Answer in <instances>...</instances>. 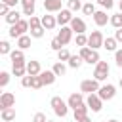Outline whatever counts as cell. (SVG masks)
Instances as JSON below:
<instances>
[{
    "label": "cell",
    "instance_id": "obj_1",
    "mask_svg": "<svg viewBox=\"0 0 122 122\" xmlns=\"http://www.w3.org/2000/svg\"><path fill=\"white\" fill-rule=\"evenodd\" d=\"M50 105H51V109H53V112L57 114V116H61V118H65L67 114H69V103L65 101V99H61L59 95H53L51 99H50Z\"/></svg>",
    "mask_w": 122,
    "mask_h": 122
},
{
    "label": "cell",
    "instance_id": "obj_2",
    "mask_svg": "<svg viewBox=\"0 0 122 122\" xmlns=\"http://www.w3.org/2000/svg\"><path fill=\"white\" fill-rule=\"evenodd\" d=\"M80 57L84 59V63H88V65H97L101 59H99V50H92L90 46H84V48H80Z\"/></svg>",
    "mask_w": 122,
    "mask_h": 122
},
{
    "label": "cell",
    "instance_id": "obj_3",
    "mask_svg": "<svg viewBox=\"0 0 122 122\" xmlns=\"http://www.w3.org/2000/svg\"><path fill=\"white\" fill-rule=\"evenodd\" d=\"M29 29H30L29 21H27V19H21V21H17L15 25H10V30H8V34H10L11 38H19V36L27 34V32H29Z\"/></svg>",
    "mask_w": 122,
    "mask_h": 122
},
{
    "label": "cell",
    "instance_id": "obj_4",
    "mask_svg": "<svg viewBox=\"0 0 122 122\" xmlns=\"http://www.w3.org/2000/svg\"><path fill=\"white\" fill-rule=\"evenodd\" d=\"M109 72H111L109 63H107V61H99V63L95 65V69H93V78L99 80V82H105V80L109 78Z\"/></svg>",
    "mask_w": 122,
    "mask_h": 122
},
{
    "label": "cell",
    "instance_id": "obj_5",
    "mask_svg": "<svg viewBox=\"0 0 122 122\" xmlns=\"http://www.w3.org/2000/svg\"><path fill=\"white\" fill-rule=\"evenodd\" d=\"M103 42H105V36H103L101 30H92V34H88V46L92 50L103 48Z\"/></svg>",
    "mask_w": 122,
    "mask_h": 122
},
{
    "label": "cell",
    "instance_id": "obj_6",
    "mask_svg": "<svg viewBox=\"0 0 122 122\" xmlns=\"http://www.w3.org/2000/svg\"><path fill=\"white\" fill-rule=\"evenodd\" d=\"M99 80H95V78H88V80H82L80 82V92L82 93H97L99 92Z\"/></svg>",
    "mask_w": 122,
    "mask_h": 122
},
{
    "label": "cell",
    "instance_id": "obj_7",
    "mask_svg": "<svg viewBox=\"0 0 122 122\" xmlns=\"http://www.w3.org/2000/svg\"><path fill=\"white\" fill-rule=\"evenodd\" d=\"M86 105L90 107L92 112H99V111L103 109V99H101L97 93H88V97H86Z\"/></svg>",
    "mask_w": 122,
    "mask_h": 122
},
{
    "label": "cell",
    "instance_id": "obj_8",
    "mask_svg": "<svg viewBox=\"0 0 122 122\" xmlns=\"http://www.w3.org/2000/svg\"><path fill=\"white\" fill-rule=\"evenodd\" d=\"M97 95H99L103 101H111V99L116 95V88H114V84H103V86L99 88Z\"/></svg>",
    "mask_w": 122,
    "mask_h": 122
},
{
    "label": "cell",
    "instance_id": "obj_9",
    "mask_svg": "<svg viewBox=\"0 0 122 122\" xmlns=\"http://www.w3.org/2000/svg\"><path fill=\"white\" fill-rule=\"evenodd\" d=\"M55 17H57V25H59V27H65V25H69V23L72 21L74 15H72V11H71L69 8H63L61 11H57Z\"/></svg>",
    "mask_w": 122,
    "mask_h": 122
},
{
    "label": "cell",
    "instance_id": "obj_10",
    "mask_svg": "<svg viewBox=\"0 0 122 122\" xmlns=\"http://www.w3.org/2000/svg\"><path fill=\"white\" fill-rule=\"evenodd\" d=\"M67 103H69V107L74 111L76 107H80V105H84V103H86L84 93H82V92H74V93H71V95H69V99H67Z\"/></svg>",
    "mask_w": 122,
    "mask_h": 122
},
{
    "label": "cell",
    "instance_id": "obj_11",
    "mask_svg": "<svg viewBox=\"0 0 122 122\" xmlns=\"http://www.w3.org/2000/svg\"><path fill=\"white\" fill-rule=\"evenodd\" d=\"M69 27L72 29L74 34H84L86 32V21L82 17H72V21L69 23Z\"/></svg>",
    "mask_w": 122,
    "mask_h": 122
},
{
    "label": "cell",
    "instance_id": "obj_12",
    "mask_svg": "<svg viewBox=\"0 0 122 122\" xmlns=\"http://www.w3.org/2000/svg\"><path fill=\"white\" fill-rule=\"evenodd\" d=\"M72 29L69 27V25H65V27H61V30L57 32V38L61 40V44L63 46H67V44H71V40H72Z\"/></svg>",
    "mask_w": 122,
    "mask_h": 122
},
{
    "label": "cell",
    "instance_id": "obj_13",
    "mask_svg": "<svg viewBox=\"0 0 122 122\" xmlns=\"http://www.w3.org/2000/svg\"><path fill=\"white\" fill-rule=\"evenodd\" d=\"M8 107H15V95L11 92H2V95H0V111L8 109Z\"/></svg>",
    "mask_w": 122,
    "mask_h": 122
},
{
    "label": "cell",
    "instance_id": "obj_14",
    "mask_svg": "<svg viewBox=\"0 0 122 122\" xmlns=\"http://www.w3.org/2000/svg\"><path fill=\"white\" fill-rule=\"evenodd\" d=\"M92 17H93V23H95L97 27H105V25L111 21V17L107 15V10H97Z\"/></svg>",
    "mask_w": 122,
    "mask_h": 122
},
{
    "label": "cell",
    "instance_id": "obj_15",
    "mask_svg": "<svg viewBox=\"0 0 122 122\" xmlns=\"http://www.w3.org/2000/svg\"><path fill=\"white\" fill-rule=\"evenodd\" d=\"M44 10L48 13H57L63 10V0H44Z\"/></svg>",
    "mask_w": 122,
    "mask_h": 122
},
{
    "label": "cell",
    "instance_id": "obj_16",
    "mask_svg": "<svg viewBox=\"0 0 122 122\" xmlns=\"http://www.w3.org/2000/svg\"><path fill=\"white\" fill-rule=\"evenodd\" d=\"M40 19H42V25H44L46 30H53V29L57 27V17L51 15V13H46V15H42Z\"/></svg>",
    "mask_w": 122,
    "mask_h": 122
},
{
    "label": "cell",
    "instance_id": "obj_17",
    "mask_svg": "<svg viewBox=\"0 0 122 122\" xmlns=\"http://www.w3.org/2000/svg\"><path fill=\"white\" fill-rule=\"evenodd\" d=\"M40 72H42L40 61H36V59H30V61H27V74H30V76H38Z\"/></svg>",
    "mask_w": 122,
    "mask_h": 122
},
{
    "label": "cell",
    "instance_id": "obj_18",
    "mask_svg": "<svg viewBox=\"0 0 122 122\" xmlns=\"http://www.w3.org/2000/svg\"><path fill=\"white\" fill-rule=\"evenodd\" d=\"M40 78H42V82H44V86H51L53 82H55V78H57V74L50 69V71H42L40 72Z\"/></svg>",
    "mask_w": 122,
    "mask_h": 122
},
{
    "label": "cell",
    "instance_id": "obj_19",
    "mask_svg": "<svg viewBox=\"0 0 122 122\" xmlns=\"http://www.w3.org/2000/svg\"><path fill=\"white\" fill-rule=\"evenodd\" d=\"M88 111H90V107L84 103V105H80V107H76L74 111H72V116H74V120L78 122V120H82V118H86L88 116Z\"/></svg>",
    "mask_w": 122,
    "mask_h": 122
},
{
    "label": "cell",
    "instance_id": "obj_20",
    "mask_svg": "<svg viewBox=\"0 0 122 122\" xmlns=\"http://www.w3.org/2000/svg\"><path fill=\"white\" fill-rule=\"evenodd\" d=\"M0 118H2L4 122H11V120H15V107L2 109V111H0Z\"/></svg>",
    "mask_w": 122,
    "mask_h": 122
},
{
    "label": "cell",
    "instance_id": "obj_21",
    "mask_svg": "<svg viewBox=\"0 0 122 122\" xmlns=\"http://www.w3.org/2000/svg\"><path fill=\"white\" fill-rule=\"evenodd\" d=\"M4 19H6L8 25H15L17 21H21V13H19L15 8H11V11H10L8 15H4Z\"/></svg>",
    "mask_w": 122,
    "mask_h": 122
},
{
    "label": "cell",
    "instance_id": "obj_22",
    "mask_svg": "<svg viewBox=\"0 0 122 122\" xmlns=\"http://www.w3.org/2000/svg\"><path fill=\"white\" fill-rule=\"evenodd\" d=\"M21 6H23V15L29 17L34 15V0H21Z\"/></svg>",
    "mask_w": 122,
    "mask_h": 122
},
{
    "label": "cell",
    "instance_id": "obj_23",
    "mask_svg": "<svg viewBox=\"0 0 122 122\" xmlns=\"http://www.w3.org/2000/svg\"><path fill=\"white\" fill-rule=\"evenodd\" d=\"M30 34H23V36H19L17 38V42H15V46L19 48V50H27V48H30Z\"/></svg>",
    "mask_w": 122,
    "mask_h": 122
},
{
    "label": "cell",
    "instance_id": "obj_24",
    "mask_svg": "<svg viewBox=\"0 0 122 122\" xmlns=\"http://www.w3.org/2000/svg\"><path fill=\"white\" fill-rule=\"evenodd\" d=\"M116 46H118V40H116L114 36H107L105 42H103V48H105L107 51H116Z\"/></svg>",
    "mask_w": 122,
    "mask_h": 122
},
{
    "label": "cell",
    "instance_id": "obj_25",
    "mask_svg": "<svg viewBox=\"0 0 122 122\" xmlns=\"http://www.w3.org/2000/svg\"><path fill=\"white\" fill-rule=\"evenodd\" d=\"M82 63H84V59L80 57V53H78V55H71V59L67 61V65H69L71 69H80Z\"/></svg>",
    "mask_w": 122,
    "mask_h": 122
},
{
    "label": "cell",
    "instance_id": "obj_26",
    "mask_svg": "<svg viewBox=\"0 0 122 122\" xmlns=\"http://www.w3.org/2000/svg\"><path fill=\"white\" fill-rule=\"evenodd\" d=\"M51 71H53L57 76H65V72H67V65H65L63 61H55L53 67H51Z\"/></svg>",
    "mask_w": 122,
    "mask_h": 122
},
{
    "label": "cell",
    "instance_id": "obj_27",
    "mask_svg": "<svg viewBox=\"0 0 122 122\" xmlns=\"http://www.w3.org/2000/svg\"><path fill=\"white\" fill-rule=\"evenodd\" d=\"M109 23H111L114 29H120V27H122V11H118V13H112Z\"/></svg>",
    "mask_w": 122,
    "mask_h": 122
},
{
    "label": "cell",
    "instance_id": "obj_28",
    "mask_svg": "<svg viewBox=\"0 0 122 122\" xmlns=\"http://www.w3.org/2000/svg\"><path fill=\"white\" fill-rule=\"evenodd\" d=\"M97 10H95V4H92V2H86L84 6H82V13L84 15H93Z\"/></svg>",
    "mask_w": 122,
    "mask_h": 122
},
{
    "label": "cell",
    "instance_id": "obj_29",
    "mask_svg": "<svg viewBox=\"0 0 122 122\" xmlns=\"http://www.w3.org/2000/svg\"><path fill=\"white\" fill-rule=\"evenodd\" d=\"M71 55H72V53H71L67 48H63V50H59V51H57V61H63V63H65V61H69V59H71Z\"/></svg>",
    "mask_w": 122,
    "mask_h": 122
},
{
    "label": "cell",
    "instance_id": "obj_30",
    "mask_svg": "<svg viewBox=\"0 0 122 122\" xmlns=\"http://www.w3.org/2000/svg\"><path fill=\"white\" fill-rule=\"evenodd\" d=\"M44 30H46V29H44V25H40V27L30 29L29 32H30V36H32V38H42V36H44Z\"/></svg>",
    "mask_w": 122,
    "mask_h": 122
},
{
    "label": "cell",
    "instance_id": "obj_31",
    "mask_svg": "<svg viewBox=\"0 0 122 122\" xmlns=\"http://www.w3.org/2000/svg\"><path fill=\"white\" fill-rule=\"evenodd\" d=\"M10 59H11V61H19V59H25V53H23V50H19V48L11 50V53H10Z\"/></svg>",
    "mask_w": 122,
    "mask_h": 122
},
{
    "label": "cell",
    "instance_id": "obj_32",
    "mask_svg": "<svg viewBox=\"0 0 122 122\" xmlns=\"http://www.w3.org/2000/svg\"><path fill=\"white\" fill-rule=\"evenodd\" d=\"M82 6H84V4H82L80 0H69V2H67V8H69L71 11H78V10H82Z\"/></svg>",
    "mask_w": 122,
    "mask_h": 122
},
{
    "label": "cell",
    "instance_id": "obj_33",
    "mask_svg": "<svg viewBox=\"0 0 122 122\" xmlns=\"http://www.w3.org/2000/svg\"><path fill=\"white\" fill-rule=\"evenodd\" d=\"M74 42H76V46H78V48H84V46H88V36H86V32H84V34H76Z\"/></svg>",
    "mask_w": 122,
    "mask_h": 122
},
{
    "label": "cell",
    "instance_id": "obj_34",
    "mask_svg": "<svg viewBox=\"0 0 122 122\" xmlns=\"http://www.w3.org/2000/svg\"><path fill=\"white\" fill-rule=\"evenodd\" d=\"M0 53H2V55H10V53H11V46H10L8 40H2V42H0Z\"/></svg>",
    "mask_w": 122,
    "mask_h": 122
},
{
    "label": "cell",
    "instance_id": "obj_35",
    "mask_svg": "<svg viewBox=\"0 0 122 122\" xmlns=\"http://www.w3.org/2000/svg\"><path fill=\"white\" fill-rule=\"evenodd\" d=\"M10 84V72L8 71H2L0 72V88H6Z\"/></svg>",
    "mask_w": 122,
    "mask_h": 122
},
{
    "label": "cell",
    "instance_id": "obj_36",
    "mask_svg": "<svg viewBox=\"0 0 122 122\" xmlns=\"http://www.w3.org/2000/svg\"><path fill=\"white\" fill-rule=\"evenodd\" d=\"M50 48H51L53 51H59V50H63L65 46H63V44H61V40H59V38L55 36V38H53V40L50 42Z\"/></svg>",
    "mask_w": 122,
    "mask_h": 122
},
{
    "label": "cell",
    "instance_id": "obj_37",
    "mask_svg": "<svg viewBox=\"0 0 122 122\" xmlns=\"http://www.w3.org/2000/svg\"><path fill=\"white\" fill-rule=\"evenodd\" d=\"M97 4H99L103 10H112V6H114V0H97Z\"/></svg>",
    "mask_w": 122,
    "mask_h": 122
},
{
    "label": "cell",
    "instance_id": "obj_38",
    "mask_svg": "<svg viewBox=\"0 0 122 122\" xmlns=\"http://www.w3.org/2000/svg\"><path fill=\"white\" fill-rule=\"evenodd\" d=\"M21 86H23V88H30V86H32V76H30V74H25V76L21 78Z\"/></svg>",
    "mask_w": 122,
    "mask_h": 122
},
{
    "label": "cell",
    "instance_id": "obj_39",
    "mask_svg": "<svg viewBox=\"0 0 122 122\" xmlns=\"http://www.w3.org/2000/svg\"><path fill=\"white\" fill-rule=\"evenodd\" d=\"M42 86H44V82H42L40 74H38V76H32V86H30V88H34V90H40Z\"/></svg>",
    "mask_w": 122,
    "mask_h": 122
},
{
    "label": "cell",
    "instance_id": "obj_40",
    "mask_svg": "<svg viewBox=\"0 0 122 122\" xmlns=\"http://www.w3.org/2000/svg\"><path fill=\"white\" fill-rule=\"evenodd\" d=\"M32 122H48V118H46V114H44V112H34Z\"/></svg>",
    "mask_w": 122,
    "mask_h": 122
},
{
    "label": "cell",
    "instance_id": "obj_41",
    "mask_svg": "<svg viewBox=\"0 0 122 122\" xmlns=\"http://www.w3.org/2000/svg\"><path fill=\"white\" fill-rule=\"evenodd\" d=\"M114 63H116V67L122 69V50H116L114 51Z\"/></svg>",
    "mask_w": 122,
    "mask_h": 122
},
{
    "label": "cell",
    "instance_id": "obj_42",
    "mask_svg": "<svg viewBox=\"0 0 122 122\" xmlns=\"http://www.w3.org/2000/svg\"><path fill=\"white\" fill-rule=\"evenodd\" d=\"M11 11V8L6 4V2H0V15H8Z\"/></svg>",
    "mask_w": 122,
    "mask_h": 122
},
{
    "label": "cell",
    "instance_id": "obj_43",
    "mask_svg": "<svg viewBox=\"0 0 122 122\" xmlns=\"http://www.w3.org/2000/svg\"><path fill=\"white\" fill-rule=\"evenodd\" d=\"M114 38H116V40H118V44H120V42H122V27H120V29H116V30H114Z\"/></svg>",
    "mask_w": 122,
    "mask_h": 122
},
{
    "label": "cell",
    "instance_id": "obj_44",
    "mask_svg": "<svg viewBox=\"0 0 122 122\" xmlns=\"http://www.w3.org/2000/svg\"><path fill=\"white\" fill-rule=\"evenodd\" d=\"M2 2H6V4L10 6V8H15V6H17V4L21 2V0H2Z\"/></svg>",
    "mask_w": 122,
    "mask_h": 122
},
{
    "label": "cell",
    "instance_id": "obj_45",
    "mask_svg": "<svg viewBox=\"0 0 122 122\" xmlns=\"http://www.w3.org/2000/svg\"><path fill=\"white\" fill-rule=\"evenodd\" d=\"M78 122H92V118H90V116H86V118H82V120H78Z\"/></svg>",
    "mask_w": 122,
    "mask_h": 122
},
{
    "label": "cell",
    "instance_id": "obj_46",
    "mask_svg": "<svg viewBox=\"0 0 122 122\" xmlns=\"http://www.w3.org/2000/svg\"><path fill=\"white\" fill-rule=\"evenodd\" d=\"M107 122H118V120H116V118H111V120H107Z\"/></svg>",
    "mask_w": 122,
    "mask_h": 122
},
{
    "label": "cell",
    "instance_id": "obj_47",
    "mask_svg": "<svg viewBox=\"0 0 122 122\" xmlns=\"http://www.w3.org/2000/svg\"><path fill=\"white\" fill-rule=\"evenodd\" d=\"M118 8H120V11H122V0H120V2H118Z\"/></svg>",
    "mask_w": 122,
    "mask_h": 122
},
{
    "label": "cell",
    "instance_id": "obj_48",
    "mask_svg": "<svg viewBox=\"0 0 122 122\" xmlns=\"http://www.w3.org/2000/svg\"><path fill=\"white\" fill-rule=\"evenodd\" d=\"M118 84H120V88H122V78H120V82H118Z\"/></svg>",
    "mask_w": 122,
    "mask_h": 122
},
{
    "label": "cell",
    "instance_id": "obj_49",
    "mask_svg": "<svg viewBox=\"0 0 122 122\" xmlns=\"http://www.w3.org/2000/svg\"><path fill=\"white\" fill-rule=\"evenodd\" d=\"M48 122H53V120H48Z\"/></svg>",
    "mask_w": 122,
    "mask_h": 122
},
{
    "label": "cell",
    "instance_id": "obj_50",
    "mask_svg": "<svg viewBox=\"0 0 122 122\" xmlns=\"http://www.w3.org/2000/svg\"><path fill=\"white\" fill-rule=\"evenodd\" d=\"M101 122H107V120H101Z\"/></svg>",
    "mask_w": 122,
    "mask_h": 122
},
{
    "label": "cell",
    "instance_id": "obj_51",
    "mask_svg": "<svg viewBox=\"0 0 122 122\" xmlns=\"http://www.w3.org/2000/svg\"><path fill=\"white\" fill-rule=\"evenodd\" d=\"M2 122H4V120H2Z\"/></svg>",
    "mask_w": 122,
    "mask_h": 122
}]
</instances>
